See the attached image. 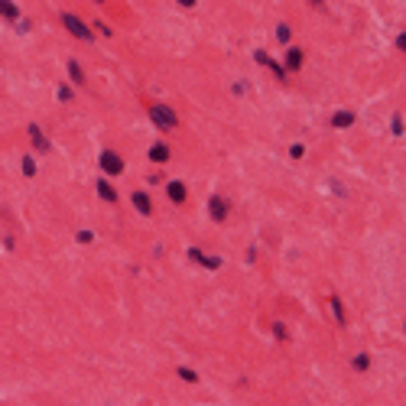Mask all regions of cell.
<instances>
[{
  "mask_svg": "<svg viewBox=\"0 0 406 406\" xmlns=\"http://www.w3.org/2000/svg\"><path fill=\"white\" fill-rule=\"evenodd\" d=\"M149 117H153V124L159 127V130H176V114H172L169 108H163V104H156V108H149Z\"/></svg>",
  "mask_w": 406,
  "mask_h": 406,
  "instance_id": "obj_1",
  "label": "cell"
},
{
  "mask_svg": "<svg viewBox=\"0 0 406 406\" xmlns=\"http://www.w3.org/2000/svg\"><path fill=\"white\" fill-rule=\"evenodd\" d=\"M62 26L75 36V39H91V30H88V23H81L75 13H62Z\"/></svg>",
  "mask_w": 406,
  "mask_h": 406,
  "instance_id": "obj_2",
  "label": "cell"
},
{
  "mask_svg": "<svg viewBox=\"0 0 406 406\" xmlns=\"http://www.w3.org/2000/svg\"><path fill=\"white\" fill-rule=\"evenodd\" d=\"M101 169L104 172H114V176H117V172H124V159L117 156V153H101Z\"/></svg>",
  "mask_w": 406,
  "mask_h": 406,
  "instance_id": "obj_3",
  "label": "cell"
},
{
  "mask_svg": "<svg viewBox=\"0 0 406 406\" xmlns=\"http://www.w3.org/2000/svg\"><path fill=\"white\" fill-rule=\"evenodd\" d=\"M208 211H211V218H215V221H224V218H227V202L215 195V198L208 202Z\"/></svg>",
  "mask_w": 406,
  "mask_h": 406,
  "instance_id": "obj_4",
  "label": "cell"
},
{
  "mask_svg": "<svg viewBox=\"0 0 406 406\" xmlns=\"http://www.w3.org/2000/svg\"><path fill=\"white\" fill-rule=\"evenodd\" d=\"M30 140H33V147L39 149V153H49V140L42 137V130H39V127H30Z\"/></svg>",
  "mask_w": 406,
  "mask_h": 406,
  "instance_id": "obj_5",
  "label": "cell"
},
{
  "mask_svg": "<svg viewBox=\"0 0 406 406\" xmlns=\"http://www.w3.org/2000/svg\"><path fill=\"white\" fill-rule=\"evenodd\" d=\"M166 192H169V198H172L176 205L185 202V185H182V182H169V185H166Z\"/></svg>",
  "mask_w": 406,
  "mask_h": 406,
  "instance_id": "obj_6",
  "label": "cell"
},
{
  "mask_svg": "<svg viewBox=\"0 0 406 406\" xmlns=\"http://www.w3.org/2000/svg\"><path fill=\"white\" fill-rule=\"evenodd\" d=\"M133 205L140 208V215H149V211H153V202H149L147 192H133Z\"/></svg>",
  "mask_w": 406,
  "mask_h": 406,
  "instance_id": "obj_7",
  "label": "cell"
},
{
  "mask_svg": "<svg viewBox=\"0 0 406 406\" xmlns=\"http://www.w3.org/2000/svg\"><path fill=\"white\" fill-rule=\"evenodd\" d=\"M149 159H153V163H166V159H169V147H166V143H156V147L149 149Z\"/></svg>",
  "mask_w": 406,
  "mask_h": 406,
  "instance_id": "obj_8",
  "label": "cell"
},
{
  "mask_svg": "<svg viewBox=\"0 0 406 406\" xmlns=\"http://www.w3.org/2000/svg\"><path fill=\"white\" fill-rule=\"evenodd\" d=\"M299 65H302V52H299V49H289L286 52V72H296Z\"/></svg>",
  "mask_w": 406,
  "mask_h": 406,
  "instance_id": "obj_9",
  "label": "cell"
},
{
  "mask_svg": "<svg viewBox=\"0 0 406 406\" xmlns=\"http://www.w3.org/2000/svg\"><path fill=\"white\" fill-rule=\"evenodd\" d=\"M354 124V114L351 111H338L335 117H332V127H351Z\"/></svg>",
  "mask_w": 406,
  "mask_h": 406,
  "instance_id": "obj_10",
  "label": "cell"
},
{
  "mask_svg": "<svg viewBox=\"0 0 406 406\" xmlns=\"http://www.w3.org/2000/svg\"><path fill=\"white\" fill-rule=\"evenodd\" d=\"M69 75H72L75 85H85V72H81V65L75 62V59H69Z\"/></svg>",
  "mask_w": 406,
  "mask_h": 406,
  "instance_id": "obj_11",
  "label": "cell"
},
{
  "mask_svg": "<svg viewBox=\"0 0 406 406\" xmlns=\"http://www.w3.org/2000/svg\"><path fill=\"white\" fill-rule=\"evenodd\" d=\"M98 195H101L104 202H117V192H114V188H111V185H108V182H104V179L98 182Z\"/></svg>",
  "mask_w": 406,
  "mask_h": 406,
  "instance_id": "obj_12",
  "label": "cell"
},
{
  "mask_svg": "<svg viewBox=\"0 0 406 406\" xmlns=\"http://www.w3.org/2000/svg\"><path fill=\"white\" fill-rule=\"evenodd\" d=\"M0 16L16 20V16H20V10H16V3H10V0H0Z\"/></svg>",
  "mask_w": 406,
  "mask_h": 406,
  "instance_id": "obj_13",
  "label": "cell"
},
{
  "mask_svg": "<svg viewBox=\"0 0 406 406\" xmlns=\"http://www.w3.org/2000/svg\"><path fill=\"white\" fill-rule=\"evenodd\" d=\"M332 309H335V322H341V325H344L348 319H344V309H341V299H338V296H332Z\"/></svg>",
  "mask_w": 406,
  "mask_h": 406,
  "instance_id": "obj_14",
  "label": "cell"
},
{
  "mask_svg": "<svg viewBox=\"0 0 406 406\" xmlns=\"http://www.w3.org/2000/svg\"><path fill=\"white\" fill-rule=\"evenodd\" d=\"M367 367H370V358H367V354H358V358H354V370H367Z\"/></svg>",
  "mask_w": 406,
  "mask_h": 406,
  "instance_id": "obj_15",
  "label": "cell"
},
{
  "mask_svg": "<svg viewBox=\"0 0 406 406\" xmlns=\"http://www.w3.org/2000/svg\"><path fill=\"white\" fill-rule=\"evenodd\" d=\"M276 39H280V42H289V26H286V23L276 30Z\"/></svg>",
  "mask_w": 406,
  "mask_h": 406,
  "instance_id": "obj_16",
  "label": "cell"
},
{
  "mask_svg": "<svg viewBox=\"0 0 406 406\" xmlns=\"http://www.w3.org/2000/svg\"><path fill=\"white\" fill-rule=\"evenodd\" d=\"M91 241H94L91 231H78V244H91Z\"/></svg>",
  "mask_w": 406,
  "mask_h": 406,
  "instance_id": "obj_17",
  "label": "cell"
},
{
  "mask_svg": "<svg viewBox=\"0 0 406 406\" xmlns=\"http://www.w3.org/2000/svg\"><path fill=\"white\" fill-rule=\"evenodd\" d=\"M179 377H182V380H195V370H188V367H179Z\"/></svg>",
  "mask_w": 406,
  "mask_h": 406,
  "instance_id": "obj_18",
  "label": "cell"
},
{
  "mask_svg": "<svg viewBox=\"0 0 406 406\" xmlns=\"http://www.w3.org/2000/svg\"><path fill=\"white\" fill-rule=\"evenodd\" d=\"M23 172H26V176H33V172H36V163H33V159H23Z\"/></svg>",
  "mask_w": 406,
  "mask_h": 406,
  "instance_id": "obj_19",
  "label": "cell"
},
{
  "mask_svg": "<svg viewBox=\"0 0 406 406\" xmlns=\"http://www.w3.org/2000/svg\"><path fill=\"white\" fill-rule=\"evenodd\" d=\"M393 133H397V137H403V120H400V117L393 120Z\"/></svg>",
  "mask_w": 406,
  "mask_h": 406,
  "instance_id": "obj_20",
  "label": "cell"
},
{
  "mask_svg": "<svg viewBox=\"0 0 406 406\" xmlns=\"http://www.w3.org/2000/svg\"><path fill=\"white\" fill-rule=\"evenodd\" d=\"M176 3H179V7H185V10H192L198 3V0H176Z\"/></svg>",
  "mask_w": 406,
  "mask_h": 406,
  "instance_id": "obj_21",
  "label": "cell"
},
{
  "mask_svg": "<svg viewBox=\"0 0 406 406\" xmlns=\"http://www.w3.org/2000/svg\"><path fill=\"white\" fill-rule=\"evenodd\" d=\"M98 3H104V0H98Z\"/></svg>",
  "mask_w": 406,
  "mask_h": 406,
  "instance_id": "obj_22",
  "label": "cell"
}]
</instances>
